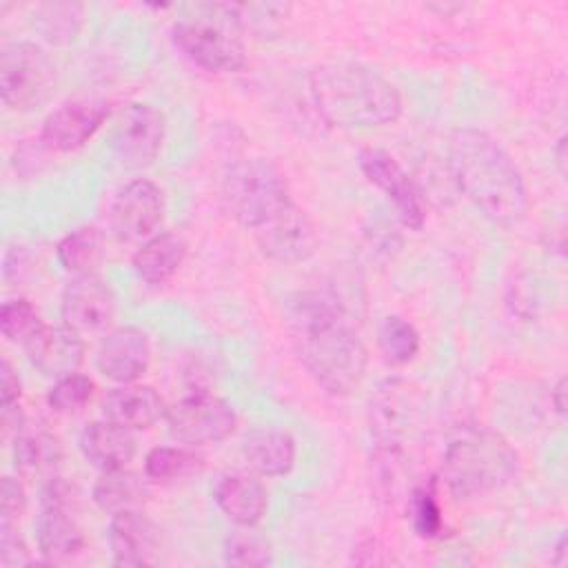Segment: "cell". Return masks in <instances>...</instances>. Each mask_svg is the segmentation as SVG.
<instances>
[{
    "mask_svg": "<svg viewBox=\"0 0 568 568\" xmlns=\"http://www.w3.org/2000/svg\"><path fill=\"white\" fill-rule=\"evenodd\" d=\"M248 468L262 477H282L295 464V439L280 428H255L242 439Z\"/></svg>",
    "mask_w": 568,
    "mask_h": 568,
    "instance_id": "603a6c76",
    "label": "cell"
},
{
    "mask_svg": "<svg viewBox=\"0 0 568 568\" xmlns=\"http://www.w3.org/2000/svg\"><path fill=\"white\" fill-rule=\"evenodd\" d=\"M42 326L40 322V315L36 311V306L24 300V297H18V300H9L2 304V311H0V331L2 335L9 339V342H16V344H22Z\"/></svg>",
    "mask_w": 568,
    "mask_h": 568,
    "instance_id": "4dcf8cb0",
    "label": "cell"
},
{
    "mask_svg": "<svg viewBox=\"0 0 568 568\" xmlns=\"http://www.w3.org/2000/svg\"><path fill=\"white\" fill-rule=\"evenodd\" d=\"M377 344L388 364L402 366L417 355L419 333L408 320L399 315H388L377 328Z\"/></svg>",
    "mask_w": 568,
    "mask_h": 568,
    "instance_id": "f546056e",
    "label": "cell"
},
{
    "mask_svg": "<svg viewBox=\"0 0 568 568\" xmlns=\"http://www.w3.org/2000/svg\"><path fill=\"white\" fill-rule=\"evenodd\" d=\"M111 109L104 100H71L53 109L40 131V142L47 151L71 153L89 142L104 124Z\"/></svg>",
    "mask_w": 568,
    "mask_h": 568,
    "instance_id": "9a60e30c",
    "label": "cell"
},
{
    "mask_svg": "<svg viewBox=\"0 0 568 568\" xmlns=\"http://www.w3.org/2000/svg\"><path fill=\"white\" fill-rule=\"evenodd\" d=\"M422 397L402 379L384 382L371 399V430L386 455H395L419 422Z\"/></svg>",
    "mask_w": 568,
    "mask_h": 568,
    "instance_id": "9c48e42d",
    "label": "cell"
},
{
    "mask_svg": "<svg viewBox=\"0 0 568 568\" xmlns=\"http://www.w3.org/2000/svg\"><path fill=\"white\" fill-rule=\"evenodd\" d=\"M564 561H566V535H561L559 541H557V546H555V559H552V564L564 566Z\"/></svg>",
    "mask_w": 568,
    "mask_h": 568,
    "instance_id": "f35d334b",
    "label": "cell"
},
{
    "mask_svg": "<svg viewBox=\"0 0 568 568\" xmlns=\"http://www.w3.org/2000/svg\"><path fill=\"white\" fill-rule=\"evenodd\" d=\"M164 413L162 397L151 386L135 382L111 388L102 399L104 419L126 430L151 428Z\"/></svg>",
    "mask_w": 568,
    "mask_h": 568,
    "instance_id": "ffe728a7",
    "label": "cell"
},
{
    "mask_svg": "<svg viewBox=\"0 0 568 568\" xmlns=\"http://www.w3.org/2000/svg\"><path fill=\"white\" fill-rule=\"evenodd\" d=\"M517 475V453L490 428H464L442 459V479L457 499H477L506 488Z\"/></svg>",
    "mask_w": 568,
    "mask_h": 568,
    "instance_id": "277c9868",
    "label": "cell"
},
{
    "mask_svg": "<svg viewBox=\"0 0 568 568\" xmlns=\"http://www.w3.org/2000/svg\"><path fill=\"white\" fill-rule=\"evenodd\" d=\"M222 200L229 213L248 231L293 202L286 178L264 158L233 162L222 178Z\"/></svg>",
    "mask_w": 568,
    "mask_h": 568,
    "instance_id": "5b68a950",
    "label": "cell"
},
{
    "mask_svg": "<svg viewBox=\"0 0 568 568\" xmlns=\"http://www.w3.org/2000/svg\"><path fill=\"white\" fill-rule=\"evenodd\" d=\"M95 364L111 382L131 384L140 379L151 364V342L144 331L120 326L102 339Z\"/></svg>",
    "mask_w": 568,
    "mask_h": 568,
    "instance_id": "e0dca14e",
    "label": "cell"
},
{
    "mask_svg": "<svg viewBox=\"0 0 568 568\" xmlns=\"http://www.w3.org/2000/svg\"><path fill=\"white\" fill-rule=\"evenodd\" d=\"M260 251L282 264H297L308 260L317 248V233L311 217L291 202L286 209L268 217L251 231Z\"/></svg>",
    "mask_w": 568,
    "mask_h": 568,
    "instance_id": "4fadbf2b",
    "label": "cell"
},
{
    "mask_svg": "<svg viewBox=\"0 0 568 568\" xmlns=\"http://www.w3.org/2000/svg\"><path fill=\"white\" fill-rule=\"evenodd\" d=\"M67 490L60 477H51L42 490V508L36 519L38 550L47 561H69L84 548V535L67 510Z\"/></svg>",
    "mask_w": 568,
    "mask_h": 568,
    "instance_id": "7c38bea8",
    "label": "cell"
},
{
    "mask_svg": "<svg viewBox=\"0 0 568 568\" xmlns=\"http://www.w3.org/2000/svg\"><path fill=\"white\" fill-rule=\"evenodd\" d=\"M55 89V64L29 40L7 42L0 51V95L9 109L29 111L44 104Z\"/></svg>",
    "mask_w": 568,
    "mask_h": 568,
    "instance_id": "52a82bcc",
    "label": "cell"
},
{
    "mask_svg": "<svg viewBox=\"0 0 568 568\" xmlns=\"http://www.w3.org/2000/svg\"><path fill=\"white\" fill-rule=\"evenodd\" d=\"M220 18L180 20L171 27L175 47L197 67L213 73H235L246 67L240 22L233 4H220Z\"/></svg>",
    "mask_w": 568,
    "mask_h": 568,
    "instance_id": "8992f818",
    "label": "cell"
},
{
    "mask_svg": "<svg viewBox=\"0 0 568 568\" xmlns=\"http://www.w3.org/2000/svg\"><path fill=\"white\" fill-rule=\"evenodd\" d=\"M106 537L115 566L135 568L158 559L160 530L146 515H142V510L111 515Z\"/></svg>",
    "mask_w": 568,
    "mask_h": 568,
    "instance_id": "ac0fdd59",
    "label": "cell"
},
{
    "mask_svg": "<svg viewBox=\"0 0 568 568\" xmlns=\"http://www.w3.org/2000/svg\"><path fill=\"white\" fill-rule=\"evenodd\" d=\"M0 526H18V519L24 513L27 497L20 479L4 477L2 479V493H0Z\"/></svg>",
    "mask_w": 568,
    "mask_h": 568,
    "instance_id": "e575fe53",
    "label": "cell"
},
{
    "mask_svg": "<svg viewBox=\"0 0 568 568\" xmlns=\"http://www.w3.org/2000/svg\"><path fill=\"white\" fill-rule=\"evenodd\" d=\"M166 424L173 439L195 448L226 439L235 430V413L224 399L197 393L175 402L166 410Z\"/></svg>",
    "mask_w": 568,
    "mask_h": 568,
    "instance_id": "ba28073f",
    "label": "cell"
},
{
    "mask_svg": "<svg viewBox=\"0 0 568 568\" xmlns=\"http://www.w3.org/2000/svg\"><path fill=\"white\" fill-rule=\"evenodd\" d=\"M84 7L78 2H44L36 9V29L55 44L75 40L82 24Z\"/></svg>",
    "mask_w": 568,
    "mask_h": 568,
    "instance_id": "f1b7e54d",
    "label": "cell"
},
{
    "mask_svg": "<svg viewBox=\"0 0 568 568\" xmlns=\"http://www.w3.org/2000/svg\"><path fill=\"white\" fill-rule=\"evenodd\" d=\"M55 255L60 266L69 273H75V275L95 273V266L102 260L100 233L91 226H82L58 242Z\"/></svg>",
    "mask_w": 568,
    "mask_h": 568,
    "instance_id": "4316f807",
    "label": "cell"
},
{
    "mask_svg": "<svg viewBox=\"0 0 568 568\" xmlns=\"http://www.w3.org/2000/svg\"><path fill=\"white\" fill-rule=\"evenodd\" d=\"M91 395H93L91 377L75 371L71 375L55 379V384L51 386V390L47 395V402L55 413L69 415V413L84 408V404L91 399Z\"/></svg>",
    "mask_w": 568,
    "mask_h": 568,
    "instance_id": "1f68e13d",
    "label": "cell"
},
{
    "mask_svg": "<svg viewBox=\"0 0 568 568\" xmlns=\"http://www.w3.org/2000/svg\"><path fill=\"white\" fill-rule=\"evenodd\" d=\"M164 140L162 113L144 102H133L124 109L111 140L113 158L122 169L135 171L153 164Z\"/></svg>",
    "mask_w": 568,
    "mask_h": 568,
    "instance_id": "30bf717a",
    "label": "cell"
},
{
    "mask_svg": "<svg viewBox=\"0 0 568 568\" xmlns=\"http://www.w3.org/2000/svg\"><path fill=\"white\" fill-rule=\"evenodd\" d=\"M448 173L457 191L490 222L515 224L528 211L524 178L504 146L479 129L448 138Z\"/></svg>",
    "mask_w": 568,
    "mask_h": 568,
    "instance_id": "7a4b0ae2",
    "label": "cell"
},
{
    "mask_svg": "<svg viewBox=\"0 0 568 568\" xmlns=\"http://www.w3.org/2000/svg\"><path fill=\"white\" fill-rule=\"evenodd\" d=\"M62 450L55 435L40 426H22L13 442V459L16 468L29 477H55V468L60 464Z\"/></svg>",
    "mask_w": 568,
    "mask_h": 568,
    "instance_id": "d4e9b609",
    "label": "cell"
},
{
    "mask_svg": "<svg viewBox=\"0 0 568 568\" xmlns=\"http://www.w3.org/2000/svg\"><path fill=\"white\" fill-rule=\"evenodd\" d=\"M0 564L4 568L31 564V555L18 535V526H0Z\"/></svg>",
    "mask_w": 568,
    "mask_h": 568,
    "instance_id": "d590c367",
    "label": "cell"
},
{
    "mask_svg": "<svg viewBox=\"0 0 568 568\" xmlns=\"http://www.w3.org/2000/svg\"><path fill=\"white\" fill-rule=\"evenodd\" d=\"M146 484L140 475L126 468L102 470L93 486V501L106 515H118L124 510H142L146 501Z\"/></svg>",
    "mask_w": 568,
    "mask_h": 568,
    "instance_id": "484cf974",
    "label": "cell"
},
{
    "mask_svg": "<svg viewBox=\"0 0 568 568\" xmlns=\"http://www.w3.org/2000/svg\"><path fill=\"white\" fill-rule=\"evenodd\" d=\"M308 89L317 113L342 129L384 126L402 113L397 89L362 64H322L311 71Z\"/></svg>",
    "mask_w": 568,
    "mask_h": 568,
    "instance_id": "3957f363",
    "label": "cell"
},
{
    "mask_svg": "<svg viewBox=\"0 0 568 568\" xmlns=\"http://www.w3.org/2000/svg\"><path fill=\"white\" fill-rule=\"evenodd\" d=\"M408 515L413 521V528L419 537L433 539L442 532L444 519L442 508L435 497V490L430 486H417L408 497Z\"/></svg>",
    "mask_w": 568,
    "mask_h": 568,
    "instance_id": "d6a6232c",
    "label": "cell"
},
{
    "mask_svg": "<svg viewBox=\"0 0 568 568\" xmlns=\"http://www.w3.org/2000/svg\"><path fill=\"white\" fill-rule=\"evenodd\" d=\"M186 242L178 233H158L151 235L135 253L133 268L140 280L146 284L166 282L184 262Z\"/></svg>",
    "mask_w": 568,
    "mask_h": 568,
    "instance_id": "cb8c5ba5",
    "label": "cell"
},
{
    "mask_svg": "<svg viewBox=\"0 0 568 568\" xmlns=\"http://www.w3.org/2000/svg\"><path fill=\"white\" fill-rule=\"evenodd\" d=\"M164 217V193L151 180L138 178L124 184L111 204V229L122 242L149 237Z\"/></svg>",
    "mask_w": 568,
    "mask_h": 568,
    "instance_id": "5bb4252c",
    "label": "cell"
},
{
    "mask_svg": "<svg viewBox=\"0 0 568 568\" xmlns=\"http://www.w3.org/2000/svg\"><path fill=\"white\" fill-rule=\"evenodd\" d=\"M20 399V379L11 362L4 357L0 364V406H13Z\"/></svg>",
    "mask_w": 568,
    "mask_h": 568,
    "instance_id": "8d00e7d4",
    "label": "cell"
},
{
    "mask_svg": "<svg viewBox=\"0 0 568 568\" xmlns=\"http://www.w3.org/2000/svg\"><path fill=\"white\" fill-rule=\"evenodd\" d=\"M213 501L217 508L237 526H255L268 506L266 490L253 475L246 473H226L220 475L213 484Z\"/></svg>",
    "mask_w": 568,
    "mask_h": 568,
    "instance_id": "44dd1931",
    "label": "cell"
},
{
    "mask_svg": "<svg viewBox=\"0 0 568 568\" xmlns=\"http://www.w3.org/2000/svg\"><path fill=\"white\" fill-rule=\"evenodd\" d=\"M224 561L231 566H266L271 564V546L253 532H233L224 541Z\"/></svg>",
    "mask_w": 568,
    "mask_h": 568,
    "instance_id": "836d02e7",
    "label": "cell"
},
{
    "mask_svg": "<svg viewBox=\"0 0 568 568\" xmlns=\"http://www.w3.org/2000/svg\"><path fill=\"white\" fill-rule=\"evenodd\" d=\"M62 320L75 333H100L115 315V300L98 273L75 275L62 291Z\"/></svg>",
    "mask_w": 568,
    "mask_h": 568,
    "instance_id": "2e32d148",
    "label": "cell"
},
{
    "mask_svg": "<svg viewBox=\"0 0 568 568\" xmlns=\"http://www.w3.org/2000/svg\"><path fill=\"white\" fill-rule=\"evenodd\" d=\"M291 333L313 382L333 397L355 393L366 375V346L346 311L326 295H302L291 308Z\"/></svg>",
    "mask_w": 568,
    "mask_h": 568,
    "instance_id": "6da1fadb",
    "label": "cell"
},
{
    "mask_svg": "<svg viewBox=\"0 0 568 568\" xmlns=\"http://www.w3.org/2000/svg\"><path fill=\"white\" fill-rule=\"evenodd\" d=\"M78 444L84 459L100 470L124 468L135 455V439L131 430L109 419L87 424L80 433Z\"/></svg>",
    "mask_w": 568,
    "mask_h": 568,
    "instance_id": "7402d4cb",
    "label": "cell"
},
{
    "mask_svg": "<svg viewBox=\"0 0 568 568\" xmlns=\"http://www.w3.org/2000/svg\"><path fill=\"white\" fill-rule=\"evenodd\" d=\"M359 169L395 206L404 226L417 231L424 226L426 206L419 186L402 169V164L382 149H364L359 153Z\"/></svg>",
    "mask_w": 568,
    "mask_h": 568,
    "instance_id": "8fae6325",
    "label": "cell"
},
{
    "mask_svg": "<svg viewBox=\"0 0 568 568\" xmlns=\"http://www.w3.org/2000/svg\"><path fill=\"white\" fill-rule=\"evenodd\" d=\"M550 402H552L557 415L564 417V413H566V377H559V382L555 384L552 395H550Z\"/></svg>",
    "mask_w": 568,
    "mask_h": 568,
    "instance_id": "74e56055",
    "label": "cell"
},
{
    "mask_svg": "<svg viewBox=\"0 0 568 568\" xmlns=\"http://www.w3.org/2000/svg\"><path fill=\"white\" fill-rule=\"evenodd\" d=\"M557 164H559V171L566 173V138H559V144H557Z\"/></svg>",
    "mask_w": 568,
    "mask_h": 568,
    "instance_id": "ab89813d",
    "label": "cell"
},
{
    "mask_svg": "<svg viewBox=\"0 0 568 568\" xmlns=\"http://www.w3.org/2000/svg\"><path fill=\"white\" fill-rule=\"evenodd\" d=\"M202 464L191 446H155L144 459V475L153 481H175L197 473Z\"/></svg>",
    "mask_w": 568,
    "mask_h": 568,
    "instance_id": "83f0119b",
    "label": "cell"
},
{
    "mask_svg": "<svg viewBox=\"0 0 568 568\" xmlns=\"http://www.w3.org/2000/svg\"><path fill=\"white\" fill-rule=\"evenodd\" d=\"M24 353L38 373L51 379H60L78 371L84 357V344L80 333L71 331L69 326L42 324L24 342Z\"/></svg>",
    "mask_w": 568,
    "mask_h": 568,
    "instance_id": "d6986e66",
    "label": "cell"
}]
</instances>
